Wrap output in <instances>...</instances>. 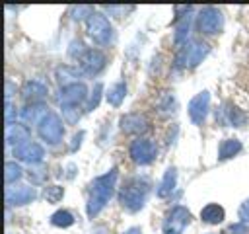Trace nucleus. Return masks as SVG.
<instances>
[{
    "label": "nucleus",
    "instance_id": "nucleus-1",
    "mask_svg": "<svg viewBox=\"0 0 249 234\" xmlns=\"http://www.w3.org/2000/svg\"><path fill=\"white\" fill-rule=\"evenodd\" d=\"M115 181H117V170H109L107 174L99 176L93 179L91 183V193H89V199H88V216H95L103 207L105 203L111 199L113 195V189H115Z\"/></svg>",
    "mask_w": 249,
    "mask_h": 234
},
{
    "label": "nucleus",
    "instance_id": "nucleus-2",
    "mask_svg": "<svg viewBox=\"0 0 249 234\" xmlns=\"http://www.w3.org/2000/svg\"><path fill=\"white\" fill-rule=\"evenodd\" d=\"M148 193H150V181L146 177H132L128 179L121 191H119V203L130 211V213H136L144 207L146 199H148Z\"/></svg>",
    "mask_w": 249,
    "mask_h": 234
},
{
    "label": "nucleus",
    "instance_id": "nucleus-3",
    "mask_svg": "<svg viewBox=\"0 0 249 234\" xmlns=\"http://www.w3.org/2000/svg\"><path fill=\"white\" fill-rule=\"evenodd\" d=\"M208 51H210V47L206 43H200V41L185 43V47H181L175 57V66L177 68H193L208 55Z\"/></svg>",
    "mask_w": 249,
    "mask_h": 234
},
{
    "label": "nucleus",
    "instance_id": "nucleus-4",
    "mask_svg": "<svg viewBox=\"0 0 249 234\" xmlns=\"http://www.w3.org/2000/svg\"><path fill=\"white\" fill-rule=\"evenodd\" d=\"M37 133L39 136L47 142V144H58L62 140V135H64V127H62V121L56 113L49 111L37 125Z\"/></svg>",
    "mask_w": 249,
    "mask_h": 234
},
{
    "label": "nucleus",
    "instance_id": "nucleus-5",
    "mask_svg": "<svg viewBox=\"0 0 249 234\" xmlns=\"http://www.w3.org/2000/svg\"><path fill=\"white\" fill-rule=\"evenodd\" d=\"M88 35L91 37V41L95 45H107L113 41V27L103 14L95 12L88 20Z\"/></svg>",
    "mask_w": 249,
    "mask_h": 234
},
{
    "label": "nucleus",
    "instance_id": "nucleus-6",
    "mask_svg": "<svg viewBox=\"0 0 249 234\" xmlns=\"http://www.w3.org/2000/svg\"><path fill=\"white\" fill-rule=\"evenodd\" d=\"M189 222H191L189 209L177 205L167 213V216L163 220V234H183V230Z\"/></svg>",
    "mask_w": 249,
    "mask_h": 234
},
{
    "label": "nucleus",
    "instance_id": "nucleus-7",
    "mask_svg": "<svg viewBox=\"0 0 249 234\" xmlns=\"http://www.w3.org/2000/svg\"><path fill=\"white\" fill-rule=\"evenodd\" d=\"M128 154H130L132 162H136V164H140V166H146V164L154 162V158H156V154H158V148H156V144H154L152 140H148V138H136V140L130 142Z\"/></svg>",
    "mask_w": 249,
    "mask_h": 234
},
{
    "label": "nucleus",
    "instance_id": "nucleus-8",
    "mask_svg": "<svg viewBox=\"0 0 249 234\" xmlns=\"http://www.w3.org/2000/svg\"><path fill=\"white\" fill-rule=\"evenodd\" d=\"M222 12L214 6H204L200 12H198V20H196V25L202 33L206 35H212V33H218V29L222 27Z\"/></svg>",
    "mask_w": 249,
    "mask_h": 234
},
{
    "label": "nucleus",
    "instance_id": "nucleus-9",
    "mask_svg": "<svg viewBox=\"0 0 249 234\" xmlns=\"http://www.w3.org/2000/svg\"><path fill=\"white\" fill-rule=\"evenodd\" d=\"M121 131L126 135H144L150 129V121L142 113H126L119 119Z\"/></svg>",
    "mask_w": 249,
    "mask_h": 234
},
{
    "label": "nucleus",
    "instance_id": "nucleus-10",
    "mask_svg": "<svg viewBox=\"0 0 249 234\" xmlns=\"http://www.w3.org/2000/svg\"><path fill=\"white\" fill-rule=\"evenodd\" d=\"M86 96H88V88L82 82H76V84H70L60 90L58 101L62 107H76L86 99Z\"/></svg>",
    "mask_w": 249,
    "mask_h": 234
},
{
    "label": "nucleus",
    "instance_id": "nucleus-11",
    "mask_svg": "<svg viewBox=\"0 0 249 234\" xmlns=\"http://www.w3.org/2000/svg\"><path fill=\"white\" fill-rule=\"evenodd\" d=\"M208 109H210V94L208 92H200L196 94L191 101H189V117L195 125H200L206 115H208Z\"/></svg>",
    "mask_w": 249,
    "mask_h": 234
},
{
    "label": "nucleus",
    "instance_id": "nucleus-12",
    "mask_svg": "<svg viewBox=\"0 0 249 234\" xmlns=\"http://www.w3.org/2000/svg\"><path fill=\"white\" fill-rule=\"evenodd\" d=\"M105 62H107V58H105V55L99 49H88L86 55L80 58L82 72L84 74H89V76L99 74L105 68Z\"/></svg>",
    "mask_w": 249,
    "mask_h": 234
},
{
    "label": "nucleus",
    "instance_id": "nucleus-13",
    "mask_svg": "<svg viewBox=\"0 0 249 234\" xmlns=\"http://www.w3.org/2000/svg\"><path fill=\"white\" fill-rule=\"evenodd\" d=\"M14 156L21 162H27V164H39L45 156V150L39 142H23L19 146H14Z\"/></svg>",
    "mask_w": 249,
    "mask_h": 234
},
{
    "label": "nucleus",
    "instance_id": "nucleus-14",
    "mask_svg": "<svg viewBox=\"0 0 249 234\" xmlns=\"http://www.w3.org/2000/svg\"><path fill=\"white\" fill-rule=\"evenodd\" d=\"M47 86L41 82V80H27L23 86H21V96L23 99L29 103H41L45 98H47Z\"/></svg>",
    "mask_w": 249,
    "mask_h": 234
},
{
    "label": "nucleus",
    "instance_id": "nucleus-15",
    "mask_svg": "<svg viewBox=\"0 0 249 234\" xmlns=\"http://www.w3.org/2000/svg\"><path fill=\"white\" fill-rule=\"evenodd\" d=\"M35 197H37V193H35L33 187L21 185V187H16V189H8L6 203L8 205H25V203H31Z\"/></svg>",
    "mask_w": 249,
    "mask_h": 234
},
{
    "label": "nucleus",
    "instance_id": "nucleus-16",
    "mask_svg": "<svg viewBox=\"0 0 249 234\" xmlns=\"http://www.w3.org/2000/svg\"><path fill=\"white\" fill-rule=\"evenodd\" d=\"M29 136H31V133H29L27 125H19V123H16V125L8 127L6 142H8V144H16V146H19V144H23V142H29Z\"/></svg>",
    "mask_w": 249,
    "mask_h": 234
},
{
    "label": "nucleus",
    "instance_id": "nucleus-17",
    "mask_svg": "<svg viewBox=\"0 0 249 234\" xmlns=\"http://www.w3.org/2000/svg\"><path fill=\"white\" fill-rule=\"evenodd\" d=\"M82 74H84L82 70H78V68H74V66H68V64L56 68V80H58V84H60L62 88H66V86H70V84H76Z\"/></svg>",
    "mask_w": 249,
    "mask_h": 234
},
{
    "label": "nucleus",
    "instance_id": "nucleus-18",
    "mask_svg": "<svg viewBox=\"0 0 249 234\" xmlns=\"http://www.w3.org/2000/svg\"><path fill=\"white\" fill-rule=\"evenodd\" d=\"M200 218H202L206 224H218V222H222V220L226 218V213H224V209H222L220 205L210 203V205H206V207L200 211Z\"/></svg>",
    "mask_w": 249,
    "mask_h": 234
},
{
    "label": "nucleus",
    "instance_id": "nucleus-19",
    "mask_svg": "<svg viewBox=\"0 0 249 234\" xmlns=\"http://www.w3.org/2000/svg\"><path fill=\"white\" fill-rule=\"evenodd\" d=\"M19 115H21V119H23L25 123H37V125H39V121H41L47 113H45V105H41V103H31V105H25Z\"/></svg>",
    "mask_w": 249,
    "mask_h": 234
},
{
    "label": "nucleus",
    "instance_id": "nucleus-20",
    "mask_svg": "<svg viewBox=\"0 0 249 234\" xmlns=\"http://www.w3.org/2000/svg\"><path fill=\"white\" fill-rule=\"evenodd\" d=\"M175 183H177V170L175 168H167V172L163 174V179L158 187V197H167L173 189H175Z\"/></svg>",
    "mask_w": 249,
    "mask_h": 234
},
{
    "label": "nucleus",
    "instance_id": "nucleus-21",
    "mask_svg": "<svg viewBox=\"0 0 249 234\" xmlns=\"http://www.w3.org/2000/svg\"><path fill=\"white\" fill-rule=\"evenodd\" d=\"M237 152H241V142L237 138H224L218 146V158L220 160H226V158H231L235 156Z\"/></svg>",
    "mask_w": 249,
    "mask_h": 234
},
{
    "label": "nucleus",
    "instance_id": "nucleus-22",
    "mask_svg": "<svg viewBox=\"0 0 249 234\" xmlns=\"http://www.w3.org/2000/svg\"><path fill=\"white\" fill-rule=\"evenodd\" d=\"M124 96H126V84L124 82H117V84H113L109 90H107V101L113 105V107H119L121 103H123V99H124Z\"/></svg>",
    "mask_w": 249,
    "mask_h": 234
},
{
    "label": "nucleus",
    "instance_id": "nucleus-23",
    "mask_svg": "<svg viewBox=\"0 0 249 234\" xmlns=\"http://www.w3.org/2000/svg\"><path fill=\"white\" fill-rule=\"evenodd\" d=\"M51 222H53L54 226L66 228V226H72V224H74V216H72V213H68V211H56V213L51 216Z\"/></svg>",
    "mask_w": 249,
    "mask_h": 234
},
{
    "label": "nucleus",
    "instance_id": "nucleus-24",
    "mask_svg": "<svg viewBox=\"0 0 249 234\" xmlns=\"http://www.w3.org/2000/svg\"><path fill=\"white\" fill-rule=\"evenodd\" d=\"M21 166L19 164H16V162H6V174H4V179H6V183L10 185V183H16L19 177H21Z\"/></svg>",
    "mask_w": 249,
    "mask_h": 234
},
{
    "label": "nucleus",
    "instance_id": "nucleus-25",
    "mask_svg": "<svg viewBox=\"0 0 249 234\" xmlns=\"http://www.w3.org/2000/svg\"><path fill=\"white\" fill-rule=\"evenodd\" d=\"M226 115H228V121H230L233 127H241V125L247 121L245 113H243L241 109L233 107V105H228V109H226Z\"/></svg>",
    "mask_w": 249,
    "mask_h": 234
},
{
    "label": "nucleus",
    "instance_id": "nucleus-26",
    "mask_svg": "<svg viewBox=\"0 0 249 234\" xmlns=\"http://www.w3.org/2000/svg\"><path fill=\"white\" fill-rule=\"evenodd\" d=\"M43 195H45V199L49 203H58L62 199V195H64V189L60 185H47Z\"/></svg>",
    "mask_w": 249,
    "mask_h": 234
},
{
    "label": "nucleus",
    "instance_id": "nucleus-27",
    "mask_svg": "<svg viewBox=\"0 0 249 234\" xmlns=\"http://www.w3.org/2000/svg\"><path fill=\"white\" fill-rule=\"evenodd\" d=\"M187 31H189V16L185 14L183 20H181V23L175 27V43L177 45H181L187 39Z\"/></svg>",
    "mask_w": 249,
    "mask_h": 234
},
{
    "label": "nucleus",
    "instance_id": "nucleus-28",
    "mask_svg": "<svg viewBox=\"0 0 249 234\" xmlns=\"http://www.w3.org/2000/svg\"><path fill=\"white\" fill-rule=\"evenodd\" d=\"M95 12H93V8L91 6H78V8H74L72 10V18L76 20V21H80V20H84V18H91Z\"/></svg>",
    "mask_w": 249,
    "mask_h": 234
},
{
    "label": "nucleus",
    "instance_id": "nucleus-29",
    "mask_svg": "<svg viewBox=\"0 0 249 234\" xmlns=\"http://www.w3.org/2000/svg\"><path fill=\"white\" fill-rule=\"evenodd\" d=\"M86 51H88V49H84V43H82V41H72V43H70V49H68V55L74 57V58H76V57L82 58V57L86 55Z\"/></svg>",
    "mask_w": 249,
    "mask_h": 234
},
{
    "label": "nucleus",
    "instance_id": "nucleus-30",
    "mask_svg": "<svg viewBox=\"0 0 249 234\" xmlns=\"http://www.w3.org/2000/svg\"><path fill=\"white\" fill-rule=\"evenodd\" d=\"M101 90H103V86L97 82V84L93 86V92H91V96H89V101H88V109H95V107H97V103H99V98H101Z\"/></svg>",
    "mask_w": 249,
    "mask_h": 234
},
{
    "label": "nucleus",
    "instance_id": "nucleus-31",
    "mask_svg": "<svg viewBox=\"0 0 249 234\" xmlns=\"http://www.w3.org/2000/svg\"><path fill=\"white\" fill-rule=\"evenodd\" d=\"M6 125L8 127L16 125V107L12 101H6Z\"/></svg>",
    "mask_w": 249,
    "mask_h": 234
},
{
    "label": "nucleus",
    "instance_id": "nucleus-32",
    "mask_svg": "<svg viewBox=\"0 0 249 234\" xmlns=\"http://www.w3.org/2000/svg\"><path fill=\"white\" fill-rule=\"evenodd\" d=\"M228 232L230 234H249V226L245 222H235L228 228Z\"/></svg>",
    "mask_w": 249,
    "mask_h": 234
},
{
    "label": "nucleus",
    "instance_id": "nucleus-33",
    "mask_svg": "<svg viewBox=\"0 0 249 234\" xmlns=\"http://www.w3.org/2000/svg\"><path fill=\"white\" fill-rule=\"evenodd\" d=\"M109 14H115V16H121V14H126L132 10V6H107L105 8Z\"/></svg>",
    "mask_w": 249,
    "mask_h": 234
},
{
    "label": "nucleus",
    "instance_id": "nucleus-34",
    "mask_svg": "<svg viewBox=\"0 0 249 234\" xmlns=\"http://www.w3.org/2000/svg\"><path fill=\"white\" fill-rule=\"evenodd\" d=\"M62 111H64L68 123H74V121H78V117H80L78 109H74V107H62Z\"/></svg>",
    "mask_w": 249,
    "mask_h": 234
},
{
    "label": "nucleus",
    "instance_id": "nucleus-35",
    "mask_svg": "<svg viewBox=\"0 0 249 234\" xmlns=\"http://www.w3.org/2000/svg\"><path fill=\"white\" fill-rule=\"evenodd\" d=\"M239 218H241V222L247 224V220H249V199H245L241 203V207H239Z\"/></svg>",
    "mask_w": 249,
    "mask_h": 234
},
{
    "label": "nucleus",
    "instance_id": "nucleus-36",
    "mask_svg": "<svg viewBox=\"0 0 249 234\" xmlns=\"http://www.w3.org/2000/svg\"><path fill=\"white\" fill-rule=\"evenodd\" d=\"M12 92H14V86H12V82L8 80V82H6V101H10V96H12Z\"/></svg>",
    "mask_w": 249,
    "mask_h": 234
},
{
    "label": "nucleus",
    "instance_id": "nucleus-37",
    "mask_svg": "<svg viewBox=\"0 0 249 234\" xmlns=\"http://www.w3.org/2000/svg\"><path fill=\"white\" fill-rule=\"evenodd\" d=\"M84 136V133H80V135H76L74 136V142H72V150H76V146H80V138Z\"/></svg>",
    "mask_w": 249,
    "mask_h": 234
},
{
    "label": "nucleus",
    "instance_id": "nucleus-38",
    "mask_svg": "<svg viewBox=\"0 0 249 234\" xmlns=\"http://www.w3.org/2000/svg\"><path fill=\"white\" fill-rule=\"evenodd\" d=\"M124 234H142V230H140L138 226H132V228H128Z\"/></svg>",
    "mask_w": 249,
    "mask_h": 234
}]
</instances>
